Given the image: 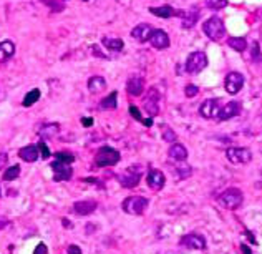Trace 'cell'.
<instances>
[{
	"mask_svg": "<svg viewBox=\"0 0 262 254\" xmlns=\"http://www.w3.org/2000/svg\"><path fill=\"white\" fill-rule=\"evenodd\" d=\"M120 153L111 146H102L98 151H96L95 156V164L98 168H105V166H113L120 161Z\"/></svg>",
	"mask_w": 262,
	"mask_h": 254,
	"instance_id": "cell-4",
	"label": "cell"
},
{
	"mask_svg": "<svg viewBox=\"0 0 262 254\" xmlns=\"http://www.w3.org/2000/svg\"><path fill=\"white\" fill-rule=\"evenodd\" d=\"M52 169H53V181H68L73 176V169H71L70 163H63V161L55 160L53 164H52Z\"/></svg>",
	"mask_w": 262,
	"mask_h": 254,
	"instance_id": "cell-10",
	"label": "cell"
},
{
	"mask_svg": "<svg viewBox=\"0 0 262 254\" xmlns=\"http://www.w3.org/2000/svg\"><path fill=\"white\" fill-rule=\"evenodd\" d=\"M105 87H106V80H105L103 76H91V78L88 80V90H90L91 93H100V91L105 90Z\"/></svg>",
	"mask_w": 262,
	"mask_h": 254,
	"instance_id": "cell-25",
	"label": "cell"
},
{
	"mask_svg": "<svg viewBox=\"0 0 262 254\" xmlns=\"http://www.w3.org/2000/svg\"><path fill=\"white\" fill-rule=\"evenodd\" d=\"M116 98H118V93H116V91H111V93L108 95L106 98H105L103 102H102V108H103V110H115L116 105H118Z\"/></svg>",
	"mask_w": 262,
	"mask_h": 254,
	"instance_id": "cell-28",
	"label": "cell"
},
{
	"mask_svg": "<svg viewBox=\"0 0 262 254\" xmlns=\"http://www.w3.org/2000/svg\"><path fill=\"white\" fill-rule=\"evenodd\" d=\"M102 43H103V47L106 48V50L113 52V54H120V52L123 50V47H124V43H123V40H122V38H110V37H105V38L102 40Z\"/></svg>",
	"mask_w": 262,
	"mask_h": 254,
	"instance_id": "cell-24",
	"label": "cell"
},
{
	"mask_svg": "<svg viewBox=\"0 0 262 254\" xmlns=\"http://www.w3.org/2000/svg\"><path fill=\"white\" fill-rule=\"evenodd\" d=\"M241 113V105L239 102H229L226 103L223 108L219 110V115H217V120L219 122H226V120H231L237 116Z\"/></svg>",
	"mask_w": 262,
	"mask_h": 254,
	"instance_id": "cell-15",
	"label": "cell"
},
{
	"mask_svg": "<svg viewBox=\"0 0 262 254\" xmlns=\"http://www.w3.org/2000/svg\"><path fill=\"white\" fill-rule=\"evenodd\" d=\"M37 100H40V90H38V88H35V90H30L25 95L22 105H23V107H32V105L37 103Z\"/></svg>",
	"mask_w": 262,
	"mask_h": 254,
	"instance_id": "cell-29",
	"label": "cell"
},
{
	"mask_svg": "<svg viewBox=\"0 0 262 254\" xmlns=\"http://www.w3.org/2000/svg\"><path fill=\"white\" fill-rule=\"evenodd\" d=\"M43 3L48 5L52 10H55V12H62L63 10V2H60V0H43Z\"/></svg>",
	"mask_w": 262,
	"mask_h": 254,
	"instance_id": "cell-37",
	"label": "cell"
},
{
	"mask_svg": "<svg viewBox=\"0 0 262 254\" xmlns=\"http://www.w3.org/2000/svg\"><path fill=\"white\" fill-rule=\"evenodd\" d=\"M176 138H178V136H176V133L173 131L169 127H166V125H164V127H163V140L168 141V143H175Z\"/></svg>",
	"mask_w": 262,
	"mask_h": 254,
	"instance_id": "cell-35",
	"label": "cell"
},
{
	"mask_svg": "<svg viewBox=\"0 0 262 254\" xmlns=\"http://www.w3.org/2000/svg\"><path fill=\"white\" fill-rule=\"evenodd\" d=\"M126 90H128V93L133 96H140L144 91V80L138 75L131 76L126 83Z\"/></svg>",
	"mask_w": 262,
	"mask_h": 254,
	"instance_id": "cell-19",
	"label": "cell"
},
{
	"mask_svg": "<svg viewBox=\"0 0 262 254\" xmlns=\"http://www.w3.org/2000/svg\"><path fill=\"white\" fill-rule=\"evenodd\" d=\"M20 175V166L18 164H14V166H9L3 171V181H12V180H17Z\"/></svg>",
	"mask_w": 262,
	"mask_h": 254,
	"instance_id": "cell-30",
	"label": "cell"
},
{
	"mask_svg": "<svg viewBox=\"0 0 262 254\" xmlns=\"http://www.w3.org/2000/svg\"><path fill=\"white\" fill-rule=\"evenodd\" d=\"M206 5L211 10H223L227 7V0H206Z\"/></svg>",
	"mask_w": 262,
	"mask_h": 254,
	"instance_id": "cell-33",
	"label": "cell"
},
{
	"mask_svg": "<svg viewBox=\"0 0 262 254\" xmlns=\"http://www.w3.org/2000/svg\"><path fill=\"white\" fill-rule=\"evenodd\" d=\"M168 155H169V158L178 161V163H183V161L188 160V150H186V146L181 143H173L168 151Z\"/></svg>",
	"mask_w": 262,
	"mask_h": 254,
	"instance_id": "cell-20",
	"label": "cell"
},
{
	"mask_svg": "<svg viewBox=\"0 0 262 254\" xmlns=\"http://www.w3.org/2000/svg\"><path fill=\"white\" fill-rule=\"evenodd\" d=\"M203 32L206 34V37L212 42H219V40L224 38L226 35V25L223 22V18L217 17V15H212L211 18H208L203 25Z\"/></svg>",
	"mask_w": 262,
	"mask_h": 254,
	"instance_id": "cell-1",
	"label": "cell"
},
{
	"mask_svg": "<svg viewBox=\"0 0 262 254\" xmlns=\"http://www.w3.org/2000/svg\"><path fill=\"white\" fill-rule=\"evenodd\" d=\"M197 93H199V88H197L196 85H192V83L186 85V88H184V95H186L188 98H192V96H196Z\"/></svg>",
	"mask_w": 262,
	"mask_h": 254,
	"instance_id": "cell-38",
	"label": "cell"
},
{
	"mask_svg": "<svg viewBox=\"0 0 262 254\" xmlns=\"http://www.w3.org/2000/svg\"><path fill=\"white\" fill-rule=\"evenodd\" d=\"M83 2H88V0H83Z\"/></svg>",
	"mask_w": 262,
	"mask_h": 254,
	"instance_id": "cell-44",
	"label": "cell"
},
{
	"mask_svg": "<svg viewBox=\"0 0 262 254\" xmlns=\"http://www.w3.org/2000/svg\"><path fill=\"white\" fill-rule=\"evenodd\" d=\"M226 158L231 161L232 164H247V163H251V160H252V153L249 148L232 146V148H227Z\"/></svg>",
	"mask_w": 262,
	"mask_h": 254,
	"instance_id": "cell-6",
	"label": "cell"
},
{
	"mask_svg": "<svg viewBox=\"0 0 262 254\" xmlns=\"http://www.w3.org/2000/svg\"><path fill=\"white\" fill-rule=\"evenodd\" d=\"M148 204H150V201H148L144 196H128L126 200H123L122 208L126 215L140 216L146 211Z\"/></svg>",
	"mask_w": 262,
	"mask_h": 254,
	"instance_id": "cell-3",
	"label": "cell"
},
{
	"mask_svg": "<svg viewBox=\"0 0 262 254\" xmlns=\"http://www.w3.org/2000/svg\"><path fill=\"white\" fill-rule=\"evenodd\" d=\"M96 201H90V200H83V201H76L73 204V211L80 216H90L91 213L96 211Z\"/></svg>",
	"mask_w": 262,
	"mask_h": 254,
	"instance_id": "cell-17",
	"label": "cell"
},
{
	"mask_svg": "<svg viewBox=\"0 0 262 254\" xmlns=\"http://www.w3.org/2000/svg\"><path fill=\"white\" fill-rule=\"evenodd\" d=\"M82 123L85 127H91L93 125V118H82Z\"/></svg>",
	"mask_w": 262,
	"mask_h": 254,
	"instance_id": "cell-43",
	"label": "cell"
},
{
	"mask_svg": "<svg viewBox=\"0 0 262 254\" xmlns=\"http://www.w3.org/2000/svg\"><path fill=\"white\" fill-rule=\"evenodd\" d=\"M130 113H131L133 118L138 120V122H141V123L144 125V127H151V125H153V118H143V116H141V113H140V110L136 107H133V105L130 107Z\"/></svg>",
	"mask_w": 262,
	"mask_h": 254,
	"instance_id": "cell-31",
	"label": "cell"
},
{
	"mask_svg": "<svg viewBox=\"0 0 262 254\" xmlns=\"http://www.w3.org/2000/svg\"><path fill=\"white\" fill-rule=\"evenodd\" d=\"M15 55V43L10 40L0 42V62H7L9 58Z\"/></svg>",
	"mask_w": 262,
	"mask_h": 254,
	"instance_id": "cell-23",
	"label": "cell"
},
{
	"mask_svg": "<svg viewBox=\"0 0 262 254\" xmlns=\"http://www.w3.org/2000/svg\"><path fill=\"white\" fill-rule=\"evenodd\" d=\"M55 160H58V161H63V163H73L75 161V156L71 155V153H67V151H58V153H55Z\"/></svg>",
	"mask_w": 262,
	"mask_h": 254,
	"instance_id": "cell-34",
	"label": "cell"
},
{
	"mask_svg": "<svg viewBox=\"0 0 262 254\" xmlns=\"http://www.w3.org/2000/svg\"><path fill=\"white\" fill-rule=\"evenodd\" d=\"M261 173H262V171H261Z\"/></svg>",
	"mask_w": 262,
	"mask_h": 254,
	"instance_id": "cell-46",
	"label": "cell"
},
{
	"mask_svg": "<svg viewBox=\"0 0 262 254\" xmlns=\"http://www.w3.org/2000/svg\"><path fill=\"white\" fill-rule=\"evenodd\" d=\"M244 75L239 73V72H231L224 80V87H226V91L231 95H237L244 87Z\"/></svg>",
	"mask_w": 262,
	"mask_h": 254,
	"instance_id": "cell-8",
	"label": "cell"
},
{
	"mask_svg": "<svg viewBox=\"0 0 262 254\" xmlns=\"http://www.w3.org/2000/svg\"><path fill=\"white\" fill-rule=\"evenodd\" d=\"M181 18H183V27H184V28L194 27L196 22H197V18H199V10H197V7H191L189 10L183 12Z\"/></svg>",
	"mask_w": 262,
	"mask_h": 254,
	"instance_id": "cell-22",
	"label": "cell"
},
{
	"mask_svg": "<svg viewBox=\"0 0 262 254\" xmlns=\"http://www.w3.org/2000/svg\"><path fill=\"white\" fill-rule=\"evenodd\" d=\"M60 131V127L56 123H48V125H43V127H40L38 130V135L42 136L43 140L47 138H53V136L58 135Z\"/></svg>",
	"mask_w": 262,
	"mask_h": 254,
	"instance_id": "cell-26",
	"label": "cell"
},
{
	"mask_svg": "<svg viewBox=\"0 0 262 254\" xmlns=\"http://www.w3.org/2000/svg\"><path fill=\"white\" fill-rule=\"evenodd\" d=\"M7 163H9V156H7V153H0V169L7 168Z\"/></svg>",
	"mask_w": 262,
	"mask_h": 254,
	"instance_id": "cell-41",
	"label": "cell"
},
{
	"mask_svg": "<svg viewBox=\"0 0 262 254\" xmlns=\"http://www.w3.org/2000/svg\"><path fill=\"white\" fill-rule=\"evenodd\" d=\"M150 12L156 17L161 18H171V17H181L183 15V10H176L173 9L171 5H161V7H151Z\"/></svg>",
	"mask_w": 262,
	"mask_h": 254,
	"instance_id": "cell-18",
	"label": "cell"
},
{
	"mask_svg": "<svg viewBox=\"0 0 262 254\" xmlns=\"http://www.w3.org/2000/svg\"><path fill=\"white\" fill-rule=\"evenodd\" d=\"M176 173H178L179 180H186L192 175V169L191 166H188V164H178V166H176Z\"/></svg>",
	"mask_w": 262,
	"mask_h": 254,
	"instance_id": "cell-32",
	"label": "cell"
},
{
	"mask_svg": "<svg viewBox=\"0 0 262 254\" xmlns=\"http://www.w3.org/2000/svg\"><path fill=\"white\" fill-rule=\"evenodd\" d=\"M153 30H155V28H153L150 23H140V25H136L131 30V37L135 40H138L140 43L150 42V37H151Z\"/></svg>",
	"mask_w": 262,
	"mask_h": 254,
	"instance_id": "cell-14",
	"label": "cell"
},
{
	"mask_svg": "<svg viewBox=\"0 0 262 254\" xmlns=\"http://www.w3.org/2000/svg\"><path fill=\"white\" fill-rule=\"evenodd\" d=\"M38 151L42 153V158H50V150H48V146H47V143L45 141H40V145H38Z\"/></svg>",
	"mask_w": 262,
	"mask_h": 254,
	"instance_id": "cell-39",
	"label": "cell"
},
{
	"mask_svg": "<svg viewBox=\"0 0 262 254\" xmlns=\"http://www.w3.org/2000/svg\"><path fill=\"white\" fill-rule=\"evenodd\" d=\"M208 67V55L204 52H192L186 60V72L191 75H196L203 72Z\"/></svg>",
	"mask_w": 262,
	"mask_h": 254,
	"instance_id": "cell-5",
	"label": "cell"
},
{
	"mask_svg": "<svg viewBox=\"0 0 262 254\" xmlns=\"http://www.w3.org/2000/svg\"><path fill=\"white\" fill-rule=\"evenodd\" d=\"M219 110H221V107H219V102H217L216 98H209V100H206V102H204L199 107L201 116H203V118H206V120L217 118V115H219Z\"/></svg>",
	"mask_w": 262,
	"mask_h": 254,
	"instance_id": "cell-13",
	"label": "cell"
},
{
	"mask_svg": "<svg viewBox=\"0 0 262 254\" xmlns=\"http://www.w3.org/2000/svg\"><path fill=\"white\" fill-rule=\"evenodd\" d=\"M141 171H143V168L138 166V164H133L131 168H128L126 171L123 173V175L118 176L120 184L124 188H136L141 180Z\"/></svg>",
	"mask_w": 262,
	"mask_h": 254,
	"instance_id": "cell-7",
	"label": "cell"
},
{
	"mask_svg": "<svg viewBox=\"0 0 262 254\" xmlns=\"http://www.w3.org/2000/svg\"><path fill=\"white\" fill-rule=\"evenodd\" d=\"M259 42H252V47H251V55H252V60L254 62H261L262 60V54H261V48H259Z\"/></svg>",
	"mask_w": 262,
	"mask_h": 254,
	"instance_id": "cell-36",
	"label": "cell"
},
{
	"mask_svg": "<svg viewBox=\"0 0 262 254\" xmlns=\"http://www.w3.org/2000/svg\"><path fill=\"white\" fill-rule=\"evenodd\" d=\"M217 201H219L221 206H224L226 209H237L243 204L244 195L239 188H227L226 191L221 193Z\"/></svg>",
	"mask_w": 262,
	"mask_h": 254,
	"instance_id": "cell-2",
	"label": "cell"
},
{
	"mask_svg": "<svg viewBox=\"0 0 262 254\" xmlns=\"http://www.w3.org/2000/svg\"><path fill=\"white\" fill-rule=\"evenodd\" d=\"M179 244L184 246V248L197 249V251H201V249L206 248V237H204L203 235H199V233H188V235H184L183 237H181Z\"/></svg>",
	"mask_w": 262,
	"mask_h": 254,
	"instance_id": "cell-9",
	"label": "cell"
},
{
	"mask_svg": "<svg viewBox=\"0 0 262 254\" xmlns=\"http://www.w3.org/2000/svg\"><path fill=\"white\" fill-rule=\"evenodd\" d=\"M150 42L151 45L155 48H158V50H164V48L169 47V37L168 34L164 30H161V28H156V30H153L151 37H150Z\"/></svg>",
	"mask_w": 262,
	"mask_h": 254,
	"instance_id": "cell-16",
	"label": "cell"
},
{
	"mask_svg": "<svg viewBox=\"0 0 262 254\" xmlns=\"http://www.w3.org/2000/svg\"><path fill=\"white\" fill-rule=\"evenodd\" d=\"M67 253L68 254H82V249H80V246H76V244H70L67 249Z\"/></svg>",
	"mask_w": 262,
	"mask_h": 254,
	"instance_id": "cell-42",
	"label": "cell"
},
{
	"mask_svg": "<svg viewBox=\"0 0 262 254\" xmlns=\"http://www.w3.org/2000/svg\"><path fill=\"white\" fill-rule=\"evenodd\" d=\"M144 110L150 115V118L156 116L159 113V93L156 91V88H151L146 93V98H144Z\"/></svg>",
	"mask_w": 262,
	"mask_h": 254,
	"instance_id": "cell-11",
	"label": "cell"
},
{
	"mask_svg": "<svg viewBox=\"0 0 262 254\" xmlns=\"http://www.w3.org/2000/svg\"><path fill=\"white\" fill-rule=\"evenodd\" d=\"M227 47L236 52H245V48H247V40L244 37H232L227 40Z\"/></svg>",
	"mask_w": 262,
	"mask_h": 254,
	"instance_id": "cell-27",
	"label": "cell"
},
{
	"mask_svg": "<svg viewBox=\"0 0 262 254\" xmlns=\"http://www.w3.org/2000/svg\"><path fill=\"white\" fill-rule=\"evenodd\" d=\"M0 191H2V189H0ZM0 195H2V193H0Z\"/></svg>",
	"mask_w": 262,
	"mask_h": 254,
	"instance_id": "cell-45",
	"label": "cell"
},
{
	"mask_svg": "<svg viewBox=\"0 0 262 254\" xmlns=\"http://www.w3.org/2000/svg\"><path fill=\"white\" fill-rule=\"evenodd\" d=\"M34 254H48V248L43 243H38L37 248L34 249Z\"/></svg>",
	"mask_w": 262,
	"mask_h": 254,
	"instance_id": "cell-40",
	"label": "cell"
},
{
	"mask_svg": "<svg viewBox=\"0 0 262 254\" xmlns=\"http://www.w3.org/2000/svg\"><path fill=\"white\" fill-rule=\"evenodd\" d=\"M18 156L23 161H27V163H34V161H37L38 156H40L38 146H35V145H28V146L20 148Z\"/></svg>",
	"mask_w": 262,
	"mask_h": 254,
	"instance_id": "cell-21",
	"label": "cell"
},
{
	"mask_svg": "<svg viewBox=\"0 0 262 254\" xmlns=\"http://www.w3.org/2000/svg\"><path fill=\"white\" fill-rule=\"evenodd\" d=\"M146 183L153 191H161V189L164 188V183H166L164 173L156 168L150 169V171H148V176H146Z\"/></svg>",
	"mask_w": 262,
	"mask_h": 254,
	"instance_id": "cell-12",
	"label": "cell"
}]
</instances>
